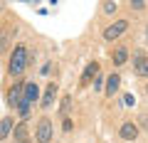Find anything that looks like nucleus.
Masks as SVG:
<instances>
[{
  "label": "nucleus",
  "instance_id": "22",
  "mask_svg": "<svg viewBox=\"0 0 148 143\" xmlns=\"http://www.w3.org/2000/svg\"><path fill=\"white\" fill-rule=\"evenodd\" d=\"M146 91H148V89H146Z\"/></svg>",
  "mask_w": 148,
  "mask_h": 143
},
{
  "label": "nucleus",
  "instance_id": "6",
  "mask_svg": "<svg viewBox=\"0 0 148 143\" xmlns=\"http://www.w3.org/2000/svg\"><path fill=\"white\" fill-rule=\"evenodd\" d=\"M37 96H40V89H37L32 81H27V84H25V99H22V101L32 104V101H37Z\"/></svg>",
  "mask_w": 148,
  "mask_h": 143
},
{
  "label": "nucleus",
  "instance_id": "7",
  "mask_svg": "<svg viewBox=\"0 0 148 143\" xmlns=\"http://www.w3.org/2000/svg\"><path fill=\"white\" fill-rule=\"evenodd\" d=\"M136 136H138V128L133 126V123H123L121 126V138L123 141H133Z\"/></svg>",
  "mask_w": 148,
  "mask_h": 143
},
{
  "label": "nucleus",
  "instance_id": "16",
  "mask_svg": "<svg viewBox=\"0 0 148 143\" xmlns=\"http://www.w3.org/2000/svg\"><path fill=\"white\" fill-rule=\"evenodd\" d=\"M116 10V3H104V12H114Z\"/></svg>",
  "mask_w": 148,
  "mask_h": 143
},
{
  "label": "nucleus",
  "instance_id": "17",
  "mask_svg": "<svg viewBox=\"0 0 148 143\" xmlns=\"http://www.w3.org/2000/svg\"><path fill=\"white\" fill-rule=\"evenodd\" d=\"M69 104H72V101H69V96H64V101H62V114L69 111Z\"/></svg>",
  "mask_w": 148,
  "mask_h": 143
},
{
  "label": "nucleus",
  "instance_id": "15",
  "mask_svg": "<svg viewBox=\"0 0 148 143\" xmlns=\"http://www.w3.org/2000/svg\"><path fill=\"white\" fill-rule=\"evenodd\" d=\"M8 42H10V37L5 35V37L0 40V52H5V49H8Z\"/></svg>",
  "mask_w": 148,
  "mask_h": 143
},
{
  "label": "nucleus",
  "instance_id": "19",
  "mask_svg": "<svg viewBox=\"0 0 148 143\" xmlns=\"http://www.w3.org/2000/svg\"><path fill=\"white\" fill-rule=\"evenodd\" d=\"M133 8H136V10H141V8H146V3H143V0H136V3H133Z\"/></svg>",
  "mask_w": 148,
  "mask_h": 143
},
{
  "label": "nucleus",
  "instance_id": "13",
  "mask_svg": "<svg viewBox=\"0 0 148 143\" xmlns=\"http://www.w3.org/2000/svg\"><path fill=\"white\" fill-rule=\"evenodd\" d=\"M126 57H128L126 47H119L116 52H114V62H116V64H123V62H126Z\"/></svg>",
  "mask_w": 148,
  "mask_h": 143
},
{
  "label": "nucleus",
  "instance_id": "10",
  "mask_svg": "<svg viewBox=\"0 0 148 143\" xmlns=\"http://www.w3.org/2000/svg\"><path fill=\"white\" fill-rule=\"evenodd\" d=\"M119 84H121V79H119V74H111L109 79H106V94H114V91L119 89Z\"/></svg>",
  "mask_w": 148,
  "mask_h": 143
},
{
  "label": "nucleus",
  "instance_id": "21",
  "mask_svg": "<svg viewBox=\"0 0 148 143\" xmlns=\"http://www.w3.org/2000/svg\"><path fill=\"white\" fill-rule=\"evenodd\" d=\"M25 143H30V141H25Z\"/></svg>",
  "mask_w": 148,
  "mask_h": 143
},
{
  "label": "nucleus",
  "instance_id": "2",
  "mask_svg": "<svg viewBox=\"0 0 148 143\" xmlns=\"http://www.w3.org/2000/svg\"><path fill=\"white\" fill-rule=\"evenodd\" d=\"M49 138H52V121L42 118L37 123V143H49Z\"/></svg>",
  "mask_w": 148,
  "mask_h": 143
},
{
  "label": "nucleus",
  "instance_id": "14",
  "mask_svg": "<svg viewBox=\"0 0 148 143\" xmlns=\"http://www.w3.org/2000/svg\"><path fill=\"white\" fill-rule=\"evenodd\" d=\"M20 114H22V116L30 114V104H27V101H22V104H20Z\"/></svg>",
  "mask_w": 148,
  "mask_h": 143
},
{
  "label": "nucleus",
  "instance_id": "1",
  "mask_svg": "<svg viewBox=\"0 0 148 143\" xmlns=\"http://www.w3.org/2000/svg\"><path fill=\"white\" fill-rule=\"evenodd\" d=\"M27 67V49L25 47H15L10 57V74H22Z\"/></svg>",
  "mask_w": 148,
  "mask_h": 143
},
{
  "label": "nucleus",
  "instance_id": "20",
  "mask_svg": "<svg viewBox=\"0 0 148 143\" xmlns=\"http://www.w3.org/2000/svg\"><path fill=\"white\" fill-rule=\"evenodd\" d=\"M146 37H148V30H146Z\"/></svg>",
  "mask_w": 148,
  "mask_h": 143
},
{
  "label": "nucleus",
  "instance_id": "18",
  "mask_svg": "<svg viewBox=\"0 0 148 143\" xmlns=\"http://www.w3.org/2000/svg\"><path fill=\"white\" fill-rule=\"evenodd\" d=\"M123 104H126V106L136 104V99H133V94H126V96H123Z\"/></svg>",
  "mask_w": 148,
  "mask_h": 143
},
{
  "label": "nucleus",
  "instance_id": "4",
  "mask_svg": "<svg viewBox=\"0 0 148 143\" xmlns=\"http://www.w3.org/2000/svg\"><path fill=\"white\" fill-rule=\"evenodd\" d=\"M22 99H25V84H17L15 89L8 94V101H10L12 106H20V104H22Z\"/></svg>",
  "mask_w": 148,
  "mask_h": 143
},
{
  "label": "nucleus",
  "instance_id": "3",
  "mask_svg": "<svg viewBox=\"0 0 148 143\" xmlns=\"http://www.w3.org/2000/svg\"><path fill=\"white\" fill-rule=\"evenodd\" d=\"M126 27H128V22H126V20H119V22H114L111 27H106L104 37H106V40H116L119 35H123V32H126Z\"/></svg>",
  "mask_w": 148,
  "mask_h": 143
},
{
  "label": "nucleus",
  "instance_id": "8",
  "mask_svg": "<svg viewBox=\"0 0 148 143\" xmlns=\"http://www.w3.org/2000/svg\"><path fill=\"white\" fill-rule=\"evenodd\" d=\"M12 138H15V143H25V141H27V128H25V123H17V126H15Z\"/></svg>",
  "mask_w": 148,
  "mask_h": 143
},
{
  "label": "nucleus",
  "instance_id": "9",
  "mask_svg": "<svg viewBox=\"0 0 148 143\" xmlns=\"http://www.w3.org/2000/svg\"><path fill=\"white\" fill-rule=\"evenodd\" d=\"M96 74H99V64H96V62H91L89 67H86L84 77H82V84H89V79H91V77H96Z\"/></svg>",
  "mask_w": 148,
  "mask_h": 143
},
{
  "label": "nucleus",
  "instance_id": "11",
  "mask_svg": "<svg viewBox=\"0 0 148 143\" xmlns=\"http://www.w3.org/2000/svg\"><path fill=\"white\" fill-rule=\"evenodd\" d=\"M54 96H57V86H54V84H49V86H47V91H45V99H42V106H52Z\"/></svg>",
  "mask_w": 148,
  "mask_h": 143
},
{
  "label": "nucleus",
  "instance_id": "12",
  "mask_svg": "<svg viewBox=\"0 0 148 143\" xmlns=\"http://www.w3.org/2000/svg\"><path fill=\"white\" fill-rule=\"evenodd\" d=\"M10 131H12V118H3V121H0V138L8 136Z\"/></svg>",
  "mask_w": 148,
  "mask_h": 143
},
{
  "label": "nucleus",
  "instance_id": "5",
  "mask_svg": "<svg viewBox=\"0 0 148 143\" xmlns=\"http://www.w3.org/2000/svg\"><path fill=\"white\" fill-rule=\"evenodd\" d=\"M133 67H136V74L138 77H148V57L136 54V57H133Z\"/></svg>",
  "mask_w": 148,
  "mask_h": 143
}]
</instances>
